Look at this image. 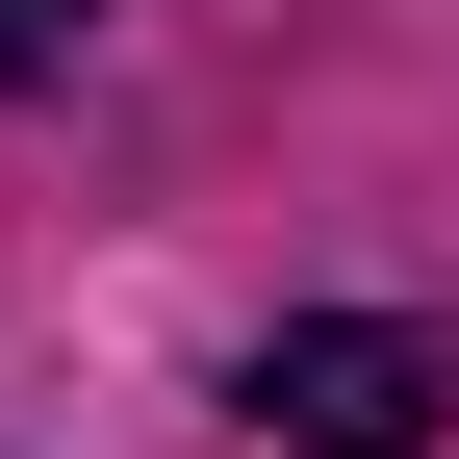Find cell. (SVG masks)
I'll return each mask as SVG.
<instances>
[{
    "label": "cell",
    "mask_w": 459,
    "mask_h": 459,
    "mask_svg": "<svg viewBox=\"0 0 459 459\" xmlns=\"http://www.w3.org/2000/svg\"><path fill=\"white\" fill-rule=\"evenodd\" d=\"M230 409H255L281 459H434V434H459V332H434V307H281Z\"/></svg>",
    "instance_id": "cell-1"
},
{
    "label": "cell",
    "mask_w": 459,
    "mask_h": 459,
    "mask_svg": "<svg viewBox=\"0 0 459 459\" xmlns=\"http://www.w3.org/2000/svg\"><path fill=\"white\" fill-rule=\"evenodd\" d=\"M102 51V0H0V77H77Z\"/></svg>",
    "instance_id": "cell-2"
}]
</instances>
